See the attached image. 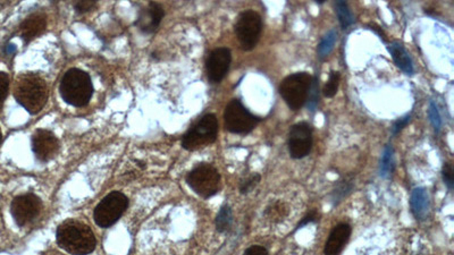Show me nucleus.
I'll return each instance as SVG.
<instances>
[{"instance_id":"1","label":"nucleus","mask_w":454,"mask_h":255,"mask_svg":"<svg viewBox=\"0 0 454 255\" xmlns=\"http://www.w3.org/2000/svg\"><path fill=\"white\" fill-rule=\"evenodd\" d=\"M56 240L61 249L72 255L90 254L97 245L90 227L75 219L66 220L58 227Z\"/></svg>"},{"instance_id":"2","label":"nucleus","mask_w":454,"mask_h":255,"mask_svg":"<svg viewBox=\"0 0 454 255\" xmlns=\"http://www.w3.org/2000/svg\"><path fill=\"white\" fill-rule=\"evenodd\" d=\"M14 96L25 110L36 115L45 107L48 99V89L41 76L27 73L18 78Z\"/></svg>"},{"instance_id":"3","label":"nucleus","mask_w":454,"mask_h":255,"mask_svg":"<svg viewBox=\"0 0 454 255\" xmlns=\"http://www.w3.org/2000/svg\"><path fill=\"white\" fill-rule=\"evenodd\" d=\"M59 94L64 101L73 107L88 105L94 94V85L88 73L79 68H71L64 74L59 85Z\"/></svg>"},{"instance_id":"4","label":"nucleus","mask_w":454,"mask_h":255,"mask_svg":"<svg viewBox=\"0 0 454 255\" xmlns=\"http://www.w3.org/2000/svg\"><path fill=\"white\" fill-rule=\"evenodd\" d=\"M312 81V76L307 72L294 73L281 81L279 94L290 109L297 111L302 108L307 102Z\"/></svg>"},{"instance_id":"5","label":"nucleus","mask_w":454,"mask_h":255,"mask_svg":"<svg viewBox=\"0 0 454 255\" xmlns=\"http://www.w3.org/2000/svg\"><path fill=\"white\" fill-rule=\"evenodd\" d=\"M217 133L218 122L215 115H206L185 133L182 138V147L185 150H198L200 147L214 143L217 138Z\"/></svg>"},{"instance_id":"6","label":"nucleus","mask_w":454,"mask_h":255,"mask_svg":"<svg viewBox=\"0 0 454 255\" xmlns=\"http://www.w3.org/2000/svg\"><path fill=\"white\" fill-rule=\"evenodd\" d=\"M186 183L198 196L209 198L221 189V175L212 165L201 163L189 173Z\"/></svg>"},{"instance_id":"7","label":"nucleus","mask_w":454,"mask_h":255,"mask_svg":"<svg viewBox=\"0 0 454 255\" xmlns=\"http://www.w3.org/2000/svg\"><path fill=\"white\" fill-rule=\"evenodd\" d=\"M129 205V198L121 192L109 193L94 209V221L101 228H108L117 221Z\"/></svg>"},{"instance_id":"8","label":"nucleus","mask_w":454,"mask_h":255,"mask_svg":"<svg viewBox=\"0 0 454 255\" xmlns=\"http://www.w3.org/2000/svg\"><path fill=\"white\" fill-rule=\"evenodd\" d=\"M224 120L225 127L230 133L248 134L257 126L261 118L251 114L240 100L233 99L225 109Z\"/></svg>"},{"instance_id":"9","label":"nucleus","mask_w":454,"mask_h":255,"mask_svg":"<svg viewBox=\"0 0 454 255\" xmlns=\"http://www.w3.org/2000/svg\"><path fill=\"white\" fill-rule=\"evenodd\" d=\"M263 20L258 13L245 10L237 18L235 34L243 50H252L261 39Z\"/></svg>"},{"instance_id":"10","label":"nucleus","mask_w":454,"mask_h":255,"mask_svg":"<svg viewBox=\"0 0 454 255\" xmlns=\"http://www.w3.org/2000/svg\"><path fill=\"white\" fill-rule=\"evenodd\" d=\"M288 147L293 159H301L308 156L312 147V127L305 122L291 127Z\"/></svg>"},{"instance_id":"11","label":"nucleus","mask_w":454,"mask_h":255,"mask_svg":"<svg viewBox=\"0 0 454 255\" xmlns=\"http://www.w3.org/2000/svg\"><path fill=\"white\" fill-rule=\"evenodd\" d=\"M41 200L36 194L27 193L23 196H16L10 205L13 218L20 227L27 225L32 221L41 211Z\"/></svg>"},{"instance_id":"12","label":"nucleus","mask_w":454,"mask_h":255,"mask_svg":"<svg viewBox=\"0 0 454 255\" xmlns=\"http://www.w3.org/2000/svg\"><path fill=\"white\" fill-rule=\"evenodd\" d=\"M230 61H232V54L230 49L221 47L212 50L206 63L209 81L215 85L223 81V78L226 76L230 69Z\"/></svg>"},{"instance_id":"13","label":"nucleus","mask_w":454,"mask_h":255,"mask_svg":"<svg viewBox=\"0 0 454 255\" xmlns=\"http://www.w3.org/2000/svg\"><path fill=\"white\" fill-rule=\"evenodd\" d=\"M32 150L40 161L47 162L57 154L59 141L48 129H38L32 136Z\"/></svg>"},{"instance_id":"14","label":"nucleus","mask_w":454,"mask_h":255,"mask_svg":"<svg viewBox=\"0 0 454 255\" xmlns=\"http://www.w3.org/2000/svg\"><path fill=\"white\" fill-rule=\"evenodd\" d=\"M165 12L157 3H150L147 8L142 9L136 20V25L145 34H154L161 25Z\"/></svg>"},{"instance_id":"15","label":"nucleus","mask_w":454,"mask_h":255,"mask_svg":"<svg viewBox=\"0 0 454 255\" xmlns=\"http://www.w3.org/2000/svg\"><path fill=\"white\" fill-rule=\"evenodd\" d=\"M352 228L349 224H339L335 226L330 236L327 238L326 244L324 247L325 255H339L344 249L345 245L348 243L351 236Z\"/></svg>"},{"instance_id":"16","label":"nucleus","mask_w":454,"mask_h":255,"mask_svg":"<svg viewBox=\"0 0 454 255\" xmlns=\"http://www.w3.org/2000/svg\"><path fill=\"white\" fill-rule=\"evenodd\" d=\"M47 17L43 13H34L27 16L21 24L22 39L25 43H29L36 39L45 30Z\"/></svg>"},{"instance_id":"17","label":"nucleus","mask_w":454,"mask_h":255,"mask_svg":"<svg viewBox=\"0 0 454 255\" xmlns=\"http://www.w3.org/2000/svg\"><path fill=\"white\" fill-rule=\"evenodd\" d=\"M388 51H390V56L393 58L394 63L397 64V66L402 72L406 73L407 75H412L415 73L411 57H410L408 51L401 43H390L388 45Z\"/></svg>"},{"instance_id":"18","label":"nucleus","mask_w":454,"mask_h":255,"mask_svg":"<svg viewBox=\"0 0 454 255\" xmlns=\"http://www.w3.org/2000/svg\"><path fill=\"white\" fill-rule=\"evenodd\" d=\"M411 211L416 219L419 221L426 219L428 211H430V198L427 194L426 189L418 187L413 189L411 196Z\"/></svg>"},{"instance_id":"19","label":"nucleus","mask_w":454,"mask_h":255,"mask_svg":"<svg viewBox=\"0 0 454 255\" xmlns=\"http://www.w3.org/2000/svg\"><path fill=\"white\" fill-rule=\"evenodd\" d=\"M353 187L354 183L352 176H346V177H343L342 180H339L336 183L333 192H332V198L330 200H332L333 205H337V204L341 203L352 192Z\"/></svg>"},{"instance_id":"20","label":"nucleus","mask_w":454,"mask_h":255,"mask_svg":"<svg viewBox=\"0 0 454 255\" xmlns=\"http://www.w3.org/2000/svg\"><path fill=\"white\" fill-rule=\"evenodd\" d=\"M233 224V212L230 205H223L216 217V228L219 233H225L232 227Z\"/></svg>"},{"instance_id":"21","label":"nucleus","mask_w":454,"mask_h":255,"mask_svg":"<svg viewBox=\"0 0 454 255\" xmlns=\"http://www.w3.org/2000/svg\"><path fill=\"white\" fill-rule=\"evenodd\" d=\"M335 9L337 17H339V24L342 27L343 30L348 29L354 22L353 14L349 8L348 3L343 1V0L336 1Z\"/></svg>"},{"instance_id":"22","label":"nucleus","mask_w":454,"mask_h":255,"mask_svg":"<svg viewBox=\"0 0 454 255\" xmlns=\"http://www.w3.org/2000/svg\"><path fill=\"white\" fill-rule=\"evenodd\" d=\"M288 207L286 204L281 202H276L267 207L265 211V216L272 222H279L288 216Z\"/></svg>"},{"instance_id":"23","label":"nucleus","mask_w":454,"mask_h":255,"mask_svg":"<svg viewBox=\"0 0 454 255\" xmlns=\"http://www.w3.org/2000/svg\"><path fill=\"white\" fill-rule=\"evenodd\" d=\"M336 40H337V34L336 31L332 30L323 38L321 43L318 45V56L319 58H326L328 54L333 50L334 45H335Z\"/></svg>"},{"instance_id":"24","label":"nucleus","mask_w":454,"mask_h":255,"mask_svg":"<svg viewBox=\"0 0 454 255\" xmlns=\"http://www.w3.org/2000/svg\"><path fill=\"white\" fill-rule=\"evenodd\" d=\"M394 170L393 147L388 145L385 147L384 153L381 156V176L384 178L390 177Z\"/></svg>"},{"instance_id":"25","label":"nucleus","mask_w":454,"mask_h":255,"mask_svg":"<svg viewBox=\"0 0 454 255\" xmlns=\"http://www.w3.org/2000/svg\"><path fill=\"white\" fill-rule=\"evenodd\" d=\"M307 102H308L309 110L315 111L316 108H317L318 102H319V80H318V76L312 78Z\"/></svg>"},{"instance_id":"26","label":"nucleus","mask_w":454,"mask_h":255,"mask_svg":"<svg viewBox=\"0 0 454 255\" xmlns=\"http://www.w3.org/2000/svg\"><path fill=\"white\" fill-rule=\"evenodd\" d=\"M339 80H341L339 72L332 71L330 78H328V81L325 85L324 90H323V94L326 98H333L335 96L337 89H339Z\"/></svg>"},{"instance_id":"27","label":"nucleus","mask_w":454,"mask_h":255,"mask_svg":"<svg viewBox=\"0 0 454 255\" xmlns=\"http://www.w3.org/2000/svg\"><path fill=\"white\" fill-rule=\"evenodd\" d=\"M261 176L259 174H254L247 180H242L240 184V192L241 194H248L252 192L254 187H257L259 182H261Z\"/></svg>"},{"instance_id":"28","label":"nucleus","mask_w":454,"mask_h":255,"mask_svg":"<svg viewBox=\"0 0 454 255\" xmlns=\"http://www.w3.org/2000/svg\"><path fill=\"white\" fill-rule=\"evenodd\" d=\"M443 180H444L445 185L448 187V189H453L454 187V171L453 166L451 162H446L443 166Z\"/></svg>"},{"instance_id":"29","label":"nucleus","mask_w":454,"mask_h":255,"mask_svg":"<svg viewBox=\"0 0 454 255\" xmlns=\"http://www.w3.org/2000/svg\"><path fill=\"white\" fill-rule=\"evenodd\" d=\"M428 115H430V119L432 124H433L434 129L439 132V129L442 126V119H441V116H439V109H437L434 102H430Z\"/></svg>"},{"instance_id":"30","label":"nucleus","mask_w":454,"mask_h":255,"mask_svg":"<svg viewBox=\"0 0 454 255\" xmlns=\"http://www.w3.org/2000/svg\"><path fill=\"white\" fill-rule=\"evenodd\" d=\"M9 78L6 73L0 72V109L3 107V101L8 94Z\"/></svg>"},{"instance_id":"31","label":"nucleus","mask_w":454,"mask_h":255,"mask_svg":"<svg viewBox=\"0 0 454 255\" xmlns=\"http://www.w3.org/2000/svg\"><path fill=\"white\" fill-rule=\"evenodd\" d=\"M319 220V213L317 210H312L307 214V216L303 217L301 221L298 224L297 228L295 231H299V229L306 227L309 224H312V222H317Z\"/></svg>"},{"instance_id":"32","label":"nucleus","mask_w":454,"mask_h":255,"mask_svg":"<svg viewBox=\"0 0 454 255\" xmlns=\"http://www.w3.org/2000/svg\"><path fill=\"white\" fill-rule=\"evenodd\" d=\"M96 6H97V3L94 0H89V1L83 0V1H78L74 3V8L79 14L90 12L91 9H94Z\"/></svg>"},{"instance_id":"33","label":"nucleus","mask_w":454,"mask_h":255,"mask_svg":"<svg viewBox=\"0 0 454 255\" xmlns=\"http://www.w3.org/2000/svg\"><path fill=\"white\" fill-rule=\"evenodd\" d=\"M410 123V115H407L404 117L400 118L397 119L395 123H394L393 129H392V133L393 136H397L401 131H402L404 127Z\"/></svg>"},{"instance_id":"34","label":"nucleus","mask_w":454,"mask_h":255,"mask_svg":"<svg viewBox=\"0 0 454 255\" xmlns=\"http://www.w3.org/2000/svg\"><path fill=\"white\" fill-rule=\"evenodd\" d=\"M243 255H268V251L261 245H252L249 249H245Z\"/></svg>"},{"instance_id":"35","label":"nucleus","mask_w":454,"mask_h":255,"mask_svg":"<svg viewBox=\"0 0 454 255\" xmlns=\"http://www.w3.org/2000/svg\"><path fill=\"white\" fill-rule=\"evenodd\" d=\"M370 27H372V30L375 31L376 34H379V36H381V39L384 40V41H386V36H385L384 32L381 31V29L375 27V25H370Z\"/></svg>"},{"instance_id":"36","label":"nucleus","mask_w":454,"mask_h":255,"mask_svg":"<svg viewBox=\"0 0 454 255\" xmlns=\"http://www.w3.org/2000/svg\"><path fill=\"white\" fill-rule=\"evenodd\" d=\"M136 163L139 166L140 168H145V163L141 160H136Z\"/></svg>"},{"instance_id":"37","label":"nucleus","mask_w":454,"mask_h":255,"mask_svg":"<svg viewBox=\"0 0 454 255\" xmlns=\"http://www.w3.org/2000/svg\"><path fill=\"white\" fill-rule=\"evenodd\" d=\"M1 140H3V136H1V131H0V143H1Z\"/></svg>"}]
</instances>
